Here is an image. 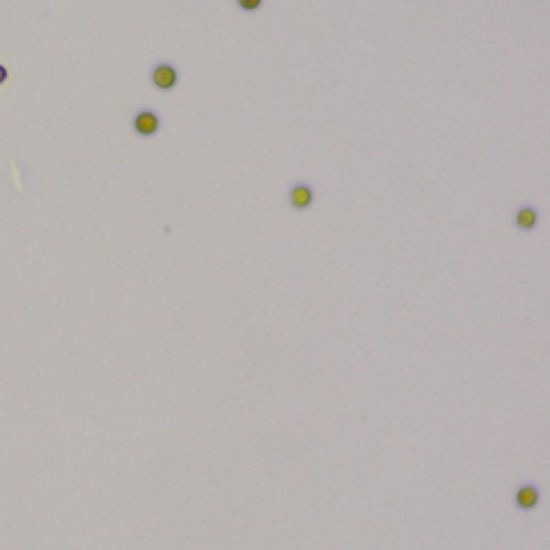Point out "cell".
<instances>
[{
	"instance_id": "obj_6",
	"label": "cell",
	"mask_w": 550,
	"mask_h": 550,
	"mask_svg": "<svg viewBox=\"0 0 550 550\" xmlns=\"http://www.w3.org/2000/svg\"><path fill=\"white\" fill-rule=\"evenodd\" d=\"M237 7H239L241 11L252 13V11H256V9L263 7V0H237Z\"/></svg>"
},
{
	"instance_id": "obj_5",
	"label": "cell",
	"mask_w": 550,
	"mask_h": 550,
	"mask_svg": "<svg viewBox=\"0 0 550 550\" xmlns=\"http://www.w3.org/2000/svg\"><path fill=\"white\" fill-rule=\"evenodd\" d=\"M538 220H540L538 218V211L533 207H522L516 213V218H514V222H516V226L520 230H533L538 226Z\"/></svg>"
},
{
	"instance_id": "obj_1",
	"label": "cell",
	"mask_w": 550,
	"mask_h": 550,
	"mask_svg": "<svg viewBox=\"0 0 550 550\" xmlns=\"http://www.w3.org/2000/svg\"><path fill=\"white\" fill-rule=\"evenodd\" d=\"M151 82L157 91H172L176 84H179V71H176V67L170 63L155 65L151 71Z\"/></svg>"
},
{
	"instance_id": "obj_2",
	"label": "cell",
	"mask_w": 550,
	"mask_h": 550,
	"mask_svg": "<svg viewBox=\"0 0 550 550\" xmlns=\"http://www.w3.org/2000/svg\"><path fill=\"white\" fill-rule=\"evenodd\" d=\"M162 127V121H160V114H155L153 110H142L133 116V131L142 138H151L160 131Z\"/></svg>"
},
{
	"instance_id": "obj_7",
	"label": "cell",
	"mask_w": 550,
	"mask_h": 550,
	"mask_svg": "<svg viewBox=\"0 0 550 550\" xmlns=\"http://www.w3.org/2000/svg\"><path fill=\"white\" fill-rule=\"evenodd\" d=\"M7 77H9L7 67H5V65H0V84H5V82H7Z\"/></svg>"
},
{
	"instance_id": "obj_4",
	"label": "cell",
	"mask_w": 550,
	"mask_h": 550,
	"mask_svg": "<svg viewBox=\"0 0 550 550\" xmlns=\"http://www.w3.org/2000/svg\"><path fill=\"white\" fill-rule=\"evenodd\" d=\"M540 503V493L533 486H522L516 493V505L520 509H533Z\"/></svg>"
},
{
	"instance_id": "obj_3",
	"label": "cell",
	"mask_w": 550,
	"mask_h": 550,
	"mask_svg": "<svg viewBox=\"0 0 550 550\" xmlns=\"http://www.w3.org/2000/svg\"><path fill=\"white\" fill-rule=\"evenodd\" d=\"M288 202L294 211H305L312 207L314 202V189L312 185L307 183H297V185H292L290 191H288Z\"/></svg>"
}]
</instances>
